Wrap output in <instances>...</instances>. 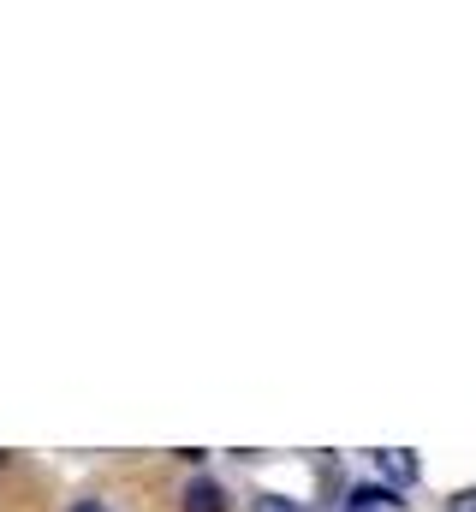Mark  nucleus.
<instances>
[{
	"instance_id": "3",
	"label": "nucleus",
	"mask_w": 476,
	"mask_h": 512,
	"mask_svg": "<svg viewBox=\"0 0 476 512\" xmlns=\"http://www.w3.org/2000/svg\"><path fill=\"white\" fill-rule=\"evenodd\" d=\"M346 507L352 512H387V507H399V495H393L387 483H352V489H346Z\"/></svg>"
},
{
	"instance_id": "1",
	"label": "nucleus",
	"mask_w": 476,
	"mask_h": 512,
	"mask_svg": "<svg viewBox=\"0 0 476 512\" xmlns=\"http://www.w3.org/2000/svg\"><path fill=\"white\" fill-rule=\"evenodd\" d=\"M375 465H381V483H387L393 495H405V489H417V483H423V459H417L411 447H381V453H375Z\"/></svg>"
},
{
	"instance_id": "7",
	"label": "nucleus",
	"mask_w": 476,
	"mask_h": 512,
	"mask_svg": "<svg viewBox=\"0 0 476 512\" xmlns=\"http://www.w3.org/2000/svg\"><path fill=\"white\" fill-rule=\"evenodd\" d=\"M0 465H6V453H0Z\"/></svg>"
},
{
	"instance_id": "6",
	"label": "nucleus",
	"mask_w": 476,
	"mask_h": 512,
	"mask_svg": "<svg viewBox=\"0 0 476 512\" xmlns=\"http://www.w3.org/2000/svg\"><path fill=\"white\" fill-rule=\"evenodd\" d=\"M66 512H108V501H96V495H84V501H72Z\"/></svg>"
},
{
	"instance_id": "8",
	"label": "nucleus",
	"mask_w": 476,
	"mask_h": 512,
	"mask_svg": "<svg viewBox=\"0 0 476 512\" xmlns=\"http://www.w3.org/2000/svg\"><path fill=\"white\" fill-rule=\"evenodd\" d=\"M340 512H352V507H340Z\"/></svg>"
},
{
	"instance_id": "4",
	"label": "nucleus",
	"mask_w": 476,
	"mask_h": 512,
	"mask_svg": "<svg viewBox=\"0 0 476 512\" xmlns=\"http://www.w3.org/2000/svg\"><path fill=\"white\" fill-rule=\"evenodd\" d=\"M250 512H310V507H304V501H292V495H256Z\"/></svg>"
},
{
	"instance_id": "5",
	"label": "nucleus",
	"mask_w": 476,
	"mask_h": 512,
	"mask_svg": "<svg viewBox=\"0 0 476 512\" xmlns=\"http://www.w3.org/2000/svg\"><path fill=\"white\" fill-rule=\"evenodd\" d=\"M447 512H476V489H459V495L447 501Z\"/></svg>"
},
{
	"instance_id": "2",
	"label": "nucleus",
	"mask_w": 476,
	"mask_h": 512,
	"mask_svg": "<svg viewBox=\"0 0 476 512\" xmlns=\"http://www.w3.org/2000/svg\"><path fill=\"white\" fill-rule=\"evenodd\" d=\"M179 512H227V489L215 477H191L179 495Z\"/></svg>"
}]
</instances>
